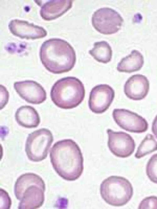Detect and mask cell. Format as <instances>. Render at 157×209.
Returning a JSON list of instances; mask_svg holds the SVG:
<instances>
[{"instance_id":"14","label":"cell","mask_w":157,"mask_h":209,"mask_svg":"<svg viewBox=\"0 0 157 209\" xmlns=\"http://www.w3.org/2000/svg\"><path fill=\"white\" fill-rule=\"evenodd\" d=\"M73 0H50L41 7L40 15L45 20L55 19L63 15L70 9Z\"/></svg>"},{"instance_id":"11","label":"cell","mask_w":157,"mask_h":209,"mask_svg":"<svg viewBox=\"0 0 157 209\" xmlns=\"http://www.w3.org/2000/svg\"><path fill=\"white\" fill-rule=\"evenodd\" d=\"M14 88L20 96L27 102L39 104L46 99V91L39 83L31 80L16 82Z\"/></svg>"},{"instance_id":"10","label":"cell","mask_w":157,"mask_h":209,"mask_svg":"<svg viewBox=\"0 0 157 209\" xmlns=\"http://www.w3.org/2000/svg\"><path fill=\"white\" fill-rule=\"evenodd\" d=\"M115 96L114 90L106 84H100L94 87L89 94L88 106L93 113L102 114L109 107Z\"/></svg>"},{"instance_id":"7","label":"cell","mask_w":157,"mask_h":209,"mask_svg":"<svg viewBox=\"0 0 157 209\" xmlns=\"http://www.w3.org/2000/svg\"><path fill=\"white\" fill-rule=\"evenodd\" d=\"M123 19L120 14L109 8L98 9L93 14L92 23L98 32L104 35L117 32L121 28Z\"/></svg>"},{"instance_id":"1","label":"cell","mask_w":157,"mask_h":209,"mask_svg":"<svg viewBox=\"0 0 157 209\" xmlns=\"http://www.w3.org/2000/svg\"><path fill=\"white\" fill-rule=\"evenodd\" d=\"M50 157L52 167L63 179L74 181L82 175L84 158L78 144L70 139L59 141L51 148Z\"/></svg>"},{"instance_id":"5","label":"cell","mask_w":157,"mask_h":209,"mask_svg":"<svg viewBox=\"0 0 157 209\" xmlns=\"http://www.w3.org/2000/svg\"><path fill=\"white\" fill-rule=\"evenodd\" d=\"M101 196L109 204L116 206L126 205L133 194L131 184L121 176H111L104 180L100 187Z\"/></svg>"},{"instance_id":"16","label":"cell","mask_w":157,"mask_h":209,"mask_svg":"<svg viewBox=\"0 0 157 209\" xmlns=\"http://www.w3.org/2000/svg\"><path fill=\"white\" fill-rule=\"evenodd\" d=\"M144 63V57L138 51L134 50L118 63L117 69L120 72L130 73L139 70Z\"/></svg>"},{"instance_id":"20","label":"cell","mask_w":157,"mask_h":209,"mask_svg":"<svg viewBox=\"0 0 157 209\" xmlns=\"http://www.w3.org/2000/svg\"><path fill=\"white\" fill-rule=\"evenodd\" d=\"M138 208L157 209V197L151 196L146 197L141 201Z\"/></svg>"},{"instance_id":"8","label":"cell","mask_w":157,"mask_h":209,"mask_svg":"<svg viewBox=\"0 0 157 209\" xmlns=\"http://www.w3.org/2000/svg\"><path fill=\"white\" fill-rule=\"evenodd\" d=\"M112 117L118 126L131 132L141 133L146 131L148 128V123L145 119L128 110L115 109Z\"/></svg>"},{"instance_id":"15","label":"cell","mask_w":157,"mask_h":209,"mask_svg":"<svg viewBox=\"0 0 157 209\" xmlns=\"http://www.w3.org/2000/svg\"><path fill=\"white\" fill-rule=\"evenodd\" d=\"M15 117L19 125L26 128H36L40 122L38 113L34 108L29 105L22 106L18 108Z\"/></svg>"},{"instance_id":"21","label":"cell","mask_w":157,"mask_h":209,"mask_svg":"<svg viewBox=\"0 0 157 209\" xmlns=\"http://www.w3.org/2000/svg\"><path fill=\"white\" fill-rule=\"evenodd\" d=\"M151 129L153 133L157 138V115L153 121Z\"/></svg>"},{"instance_id":"3","label":"cell","mask_w":157,"mask_h":209,"mask_svg":"<svg viewBox=\"0 0 157 209\" xmlns=\"http://www.w3.org/2000/svg\"><path fill=\"white\" fill-rule=\"evenodd\" d=\"M46 190L44 181L39 175L28 173L22 174L17 179L14 193L20 202L19 209H35L43 204Z\"/></svg>"},{"instance_id":"13","label":"cell","mask_w":157,"mask_h":209,"mask_svg":"<svg viewBox=\"0 0 157 209\" xmlns=\"http://www.w3.org/2000/svg\"><path fill=\"white\" fill-rule=\"evenodd\" d=\"M8 28L13 35L22 39H35L47 35L46 31L42 27L24 20H12L9 23Z\"/></svg>"},{"instance_id":"9","label":"cell","mask_w":157,"mask_h":209,"mask_svg":"<svg viewBox=\"0 0 157 209\" xmlns=\"http://www.w3.org/2000/svg\"><path fill=\"white\" fill-rule=\"evenodd\" d=\"M106 132L108 137V146L114 155L125 158L133 153L136 144L129 134L122 131H114L110 129H108Z\"/></svg>"},{"instance_id":"12","label":"cell","mask_w":157,"mask_h":209,"mask_svg":"<svg viewBox=\"0 0 157 209\" xmlns=\"http://www.w3.org/2000/svg\"><path fill=\"white\" fill-rule=\"evenodd\" d=\"M149 89V82L144 75L137 74L129 78L124 86L126 96L134 100H140L147 95Z\"/></svg>"},{"instance_id":"4","label":"cell","mask_w":157,"mask_h":209,"mask_svg":"<svg viewBox=\"0 0 157 209\" xmlns=\"http://www.w3.org/2000/svg\"><path fill=\"white\" fill-rule=\"evenodd\" d=\"M85 89L78 78L67 77L56 81L50 92L51 100L58 107L65 109L75 108L83 101Z\"/></svg>"},{"instance_id":"6","label":"cell","mask_w":157,"mask_h":209,"mask_svg":"<svg viewBox=\"0 0 157 209\" xmlns=\"http://www.w3.org/2000/svg\"><path fill=\"white\" fill-rule=\"evenodd\" d=\"M53 141L52 133L46 128L40 129L29 134L25 145V151L28 159L34 162L45 159Z\"/></svg>"},{"instance_id":"18","label":"cell","mask_w":157,"mask_h":209,"mask_svg":"<svg viewBox=\"0 0 157 209\" xmlns=\"http://www.w3.org/2000/svg\"><path fill=\"white\" fill-rule=\"evenodd\" d=\"M156 151L157 142L152 135L148 134L138 146L135 157L139 159Z\"/></svg>"},{"instance_id":"2","label":"cell","mask_w":157,"mask_h":209,"mask_svg":"<svg viewBox=\"0 0 157 209\" xmlns=\"http://www.w3.org/2000/svg\"><path fill=\"white\" fill-rule=\"evenodd\" d=\"M40 57L45 68L54 74L68 72L76 62L74 49L67 41L58 38L49 39L42 44Z\"/></svg>"},{"instance_id":"17","label":"cell","mask_w":157,"mask_h":209,"mask_svg":"<svg viewBox=\"0 0 157 209\" xmlns=\"http://www.w3.org/2000/svg\"><path fill=\"white\" fill-rule=\"evenodd\" d=\"M89 53L96 61L106 64L111 61L112 51L109 44L102 41L95 42L94 47L89 51Z\"/></svg>"},{"instance_id":"19","label":"cell","mask_w":157,"mask_h":209,"mask_svg":"<svg viewBox=\"0 0 157 209\" xmlns=\"http://www.w3.org/2000/svg\"><path fill=\"white\" fill-rule=\"evenodd\" d=\"M146 173L149 179L157 184V153L154 154L149 160L146 167Z\"/></svg>"}]
</instances>
